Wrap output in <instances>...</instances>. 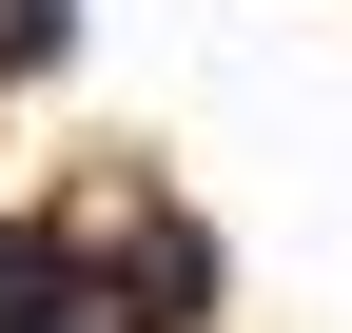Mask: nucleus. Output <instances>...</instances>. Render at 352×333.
Listing matches in <instances>:
<instances>
[{
  "label": "nucleus",
  "instance_id": "nucleus-1",
  "mask_svg": "<svg viewBox=\"0 0 352 333\" xmlns=\"http://www.w3.org/2000/svg\"><path fill=\"white\" fill-rule=\"evenodd\" d=\"M0 333H78V255L59 235H0Z\"/></svg>",
  "mask_w": 352,
  "mask_h": 333
}]
</instances>
